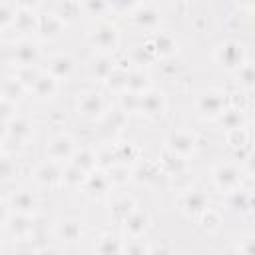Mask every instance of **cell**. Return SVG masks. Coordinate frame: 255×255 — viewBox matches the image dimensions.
I'll use <instances>...</instances> for the list:
<instances>
[{
  "instance_id": "obj_13",
  "label": "cell",
  "mask_w": 255,
  "mask_h": 255,
  "mask_svg": "<svg viewBox=\"0 0 255 255\" xmlns=\"http://www.w3.org/2000/svg\"><path fill=\"white\" fill-rule=\"evenodd\" d=\"M78 149V143L74 139V135H70L68 131H62V133H56L48 145H46V157L54 159V161H60V163H68L74 153Z\"/></svg>"
},
{
  "instance_id": "obj_38",
  "label": "cell",
  "mask_w": 255,
  "mask_h": 255,
  "mask_svg": "<svg viewBox=\"0 0 255 255\" xmlns=\"http://www.w3.org/2000/svg\"><path fill=\"white\" fill-rule=\"evenodd\" d=\"M80 10L84 16L94 18V20H102L110 14L108 0H80Z\"/></svg>"
},
{
  "instance_id": "obj_9",
  "label": "cell",
  "mask_w": 255,
  "mask_h": 255,
  "mask_svg": "<svg viewBox=\"0 0 255 255\" xmlns=\"http://www.w3.org/2000/svg\"><path fill=\"white\" fill-rule=\"evenodd\" d=\"M165 112H167L165 94L161 90H157V88H147L139 98V112L137 114L145 116L151 122H157V120H161L165 116Z\"/></svg>"
},
{
  "instance_id": "obj_55",
  "label": "cell",
  "mask_w": 255,
  "mask_h": 255,
  "mask_svg": "<svg viewBox=\"0 0 255 255\" xmlns=\"http://www.w3.org/2000/svg\"><path fill=\"white\" fill-rule=\"evenodd\" d=\"M8 137V129H6V122L4 120H0V147H2V143H4V139Z\"/></svg>"
},
{
  "instance_id": "obj_20",
  "label": "cell",
  "mask_w": 255,
  "mask_h": 255,
  "mask_svg": "<svg viewBox=\"0 0 255 255\" xmlns=\"http://www.w3.org/2000/svg\"><path fill=\"white\" fill-rule=\"evenodd\" d=\"M112 189L114 187L110 183V177H108L106 169H100V167H96L94 171H90L86 175L84 185H82V191L88 197H92V199H104V197H108L112 193Z\"/></svg>"
},
{
  "instance_id": "obj_42",
  "label": "cell",
  "mask_w": 255,
  "mask_h": 255,
  "mask_svg": "<svg viewBox=\"0 0 255 255\" xmlns=\"http://www.w3.org/2000/svg\"><path fill=\"white\" fill-rule=\"evenodd\" d=\"M42 74V70L38 68V64L36 66H16L14 68V78L30 92V88L34 86V82L38 80V76Z\"/></svg>"
},
{
  "instance_id": "obj_18",
  "label": "cell",
  "mask_w": 255,
  "mask_h": 255,
  "mask_svg": "<svg viewBox=\"0 0 255 255\" xmlns=\"http://www.w3.org/2000/svg\"><path fill=\"white\" fill-rule=\"evenodd\" d=\"M78 70V62L70 52H58L48 58L46 62V72L52 74L60 82H68Z\"/></svg>"
},
{
  "instance_id": "obj_23",
  "label": "cell",
  "mask_w": 255,
  "mask_h": 255,
  "mask_svg": "<svg viewBox=\"0 0 255 255\" xmlns=\"http://www.w3.org/2000/svg\"><path fill=\"white\" fill-rule=\"evenodd\" d=\"M12 30L20 36V38H32L38 32V14L36 10H26V8H18Z\"/></svg>"
},
{
  "instance_id": "obj_8",
  "label": "cell",
  "mask_w": 255,
  "mask_h": 255,
  "mask_svg": "<svg viewBox=\"0 0 255 255\" xmlns=\"http://www.w3.org/2000/svg\"><path fill=\"white\" fill-rule=\"evenodd\" d=\"M76 112L86 122H100L106 116V98L96 90H88L80 94L76 102Z\"/></svg>"
},
{
  "instance_id": "obj_53",
  "label": "cell",
  "mask_w": 255,
  "mask_h": 255,
  "mask_svg": "<svg viewBox=\"0 0 255 255\" xmlns=\"http://www.w3.org/2000/svg\"><path fill=\"white\" fill-rule=\"evenodd\" d=\"M10 207L4 203V201H0V225H6V221H8V217H10Z\"/></svg>"
},
{
  "instance_id": "obj_21",
  "label": "cell",
  "mask_w": 255,
  "mask_h": 255,
  "mask_svg": "<svg viewBox=\"0 0 255 255\" xmlns=\"http://www.w3.org/2000/svg\"><path fill=\"white\" fill-rule=\"evenodd\" d=\"M54 237L62 243H78L84 237V221L80 217H60L54 223Z\"/></svg>"
},
{
  "instance_id": "obj_37",
  "label": "cell",
  "mask_w": 255,
  "mask_h": 255,
  "mask_svg": "<svg viewBox=\"0 0 255 255\" xmlns=\"http://www.w3.org/2000/svg\"><path fill=\"white\" fill-rule=\"evenodd\" d=\"M233 76H235V84L239 86V90L251 96V92H253V88H255V70H253V62L247 60Z\"/></svg>"
},
{
  "instance_id": "obj_6",
  "label": "cell",
  "mask_w": 255,
  "mask_h": 255,
  "mask_svg": "<svg viewBox=\"0 0 255 255\" xmlns=\"http://www.w3.org/2000/svg\"><path fill=\"white\" fill-rule=\"evenodd\" d=\"M197 133L191 131V129H173L165 135V151L173 153V155H179V157H185V159H191L193 153L197 151Z\"/></svg>"
},
{
  "instance_id": "obj_56",
  "label": "cell",
  "mask_w": 255,
  "mask_h": 255,
  "mask_svg": "<svg viewBox=\"0 0 255 255\" xmlns=\"http://www.w3.org/2000/svg\"><path fill=\"white\" fill-rule=\"evenodd\" d=\"M6 227L4 225H0V249H2V245H4V241H6Z\"/></svg>"
},
{
  "instance_id": "obj_33",
  "label": "cell",
  "mask_w": 255,
  "mask_h": 255,
  "mask_svg": "<svg viewBox=\"0 0 255 255\" xmlns=\"http://www.w3.org/2000/svg\"><path fill=\"white\" fill-rule=\"evenodd\" d=\"M128 70H129V62L128 64H122L120 60H116V66H114V70L110 72V76L106 78L104 84L112 92H116V94L124 92L126 90V82H128Z\"/></svg>"
},
{
  "instance_id": "obj_34",
  "label": "cell",
  "mask_w": 255,
  "mask_h": 255,
  "mask_svg": "<svg viewBox=\"0 0 255 255\" xmlns=\"http://www.w3.org/2000/svg\"><path fill=\"white\" fill-rule=\"evenodd\" d=\"M74 165H78L80 169H84L86 173L94 171L98 167V155H96V149L90 147V145H84V147H78L74 157L70 159Z\"/></svg>"
},
{
  "instance_id": "obj_4",
  "label": "cell",
  "mask_w": 255,
  "mask_h": 255,
  "mask_svg": "<svg viewBox=\"0 0 255 255\" xmlns=\"http://www.w3.org/2000/svg\"><path fill=\"white\" fill-rule=\"evenodd\" d=\"M143 54L151 56L153 60H169L177 54L179 50V44L175 40V36L167 30H155V32H149L147 40L143 42L141 46Z\"/></svg>"
},
{
  "instance_id": "obj_16",
  "label": "cell",
  "mask_w": 255,
  "mask_h": 255,
  "mask_svg": "<svg viewBox=\"0 0 255 255\" xmlns=\"http://www.w3.org/2000/svg\"><path fill=\"white\" fill-rule=\"evenodd\" d=\"M122 229H124V235L126 239H135V237H145L149 227H151V215L147 209H141V207H135L122 223Z\"/></svg>"
},
{
  "instance_id": "obj_11",
  "label": "cell",
  "mask_w": 255,
  "mask_h": 255,
  "mask_svg": "<svg viewBox=\"0 0 255 255\" xmlns=\"http://www.w3.org/2000/svg\"><path fill=\"white\" fill-rule=\"evenodd\" d=\"M128 18L135 28H139L143 32H155V30L161 28V22H163L161 10L157 6H153V4H143V2Z\"/></svg>"
},
{
  "instance_id": "obj_27",
  "label": "cell",
  "mask_w": 255,
  "mask_h": 255,
  "mask_svg": "<svg viewBox=\"0 0 255 255\" xmlns=\"http://www.w3.org/2000/svg\"><path fill=\"white\" fill-rule=\"evenodd\" d=\"M225 199H227V209H231L233 213H239V215L251 213L253 197H251V191L245 189L243 185L239 189H235V191L225 193Z\"/></svg>"
},
{
  "instance_id": "obj_52",
  "label": "cell",
  "mask_w": 255,
  "mask_h": 255,
  "mask_svg": "<svg viewBox=\"0 0 255 255\" xmlns=\"http://www.w3.org/2000/svg\"><path fill=\"white\" fill-rule=\"evenodd\" d=\"M18 8H26V10H38L42 6L44 0H14Z\"/></svg>"
},
{
  "instance_id": "obj_25",
  "label": "cell",
  "mask_w": 255,
  "mask_h": 255,
  "mask_svg": "<svg viewBox=\"0 0 255 255\" xmlns=\"http://www.w3.org/2000/svg\"><path fill=\"white\" fill-rule=\"evenodd\" d=\"M137 205V199L131 195V193H120L112 199L110 203V217L116 221V223H122Z\"/></svg>"
},
{
  "instance_id": "obj_26",
  "label": "cell",
  "mask_w": 255,
  "mask_h": 255,
  "mask_svg": "<svg viewBox=\"0 0 255 255\" xmlns=\"http://www.w3.org/2000/svg\"><path fill=\"white\" fill-rule=\"evenodd\" d=\"M219 129L227 131V129H233V128H241V126H247V112L241 110V108H235V106H227L219 116L217 120L213 122Z\"/></svg>"
},
{
  "instance_id": "obj_35",
  "label": "cell",
  "mask_w": 255,
  "mask_h": 255,
  "mask_svg": "<svg viewBox=\"0 0 255 255\" xmlns=\"http://www.w3.org/2000/svg\"><path fill=\"white\" fill-rule=\"evenodd\" d=\"M197 221H199V227L205 233H217L221 229V225H223V215H221L219 209H215V207L209 205L205 211H201L197 215Z\"/></svg>"
},
{
  "instance_id": "obj_2",
  "label": "cell",
  "mask_w": 255,
  "mask_h": 255,
  "mask_svg": "<svg viewBox=\"0 0 255 255\" xmlns=\"http://www.w3.org/2000/svg\"><path fill=\"white\" fill-rule=\"evenodd\" d=\"M211 58L217 64V68H221L227 74H235L249 60L247 48L239 40H223V42H219L213 48Z\"/></svg>"
},
{
  "instance_id": "obj_28",
  "label": "cell",
  "mask_w": 255,
  "mask_h": 255,
  "mask_svg": "<svg viewBox=\"0 0 255 255\" xmlns=\"http://www.w3.org/2000/svg\"><path fill=\"white\" fill-rule=\"evenodd\" d=\"M124 243H126V239H122L120 235H116L112 231H106L94 241L92 249H94V253H100V255H118V253H124Z\"/></svg>"
},
{
  "instance_id": "obj_45",
  "label": "cell",
  "mask_w": 255,
  "mask_h": 255,
  "mask_svg": "<svg viewBox=\"0 0 255 255\" xmlns=\"http://www.w3.org/2000/svg\"><path fill=\"white\" fill-rule=\"evenodd\" d=\"M28 90L14 78V76H10L4 84H2V90H0V96L2 98H8V100H12V102H18L24 94H26Z\"/></svg>"
},
{
  "instance_id": "obj_57",
  "label": "cell",
  "mask_w": 255,
  "mask_h": 255,
  "mask_svg": "<svg viewBox=\"0 0 255 255\" xmlns=\"http://www.w3.org/2000/svg\"><path fill=\"white\" fill-rule=\"evenodd\" d=\"M0 201H4V199H2V191H0Z\"/></svg>"
},
{
  "instance_id": "obj_24",
  "label": "cell",
  "mask_w": 255,
  "mask_h": 255,
  "mask_svg": "<svg viewBox=\"0 0 255 255\" xmlns=\"http://www.w3.org/2000/svg\"><path fill=\"white\" fill-rule=\"evenodd\" d=\"M116 66V58L112 54H96L90 62H88V76L94 82H106V78L110 76V72Z\"/></svg>"
},
{
  "instance_id": "obj_41",
  "label": "cell",
  "mask_w": 255,
  "mask_h": 255,
  "mask_svg": "<svg viewBox=\"0 0 255 255\" xmlns=\"http://www.w3.org/2000/svg\"><path fill=\"white\" fill-rule=\"evenodd\" d=\"M118 96H120L118 98V106H120V112L124 116H129V114H137L139 112V98H141V94L124 90Z\"/></svg>"
},
{
  "instance_id": "obj_3",
  "label": "cell",
  "mask_w": 255,
  "mask_h": 255,
  "mask_svg": "<svg viewBox=\"0 0 255 255\" xmlns=\"http://www.w3.org/2000/svg\"><path fill=\"white\" fill-rule=\"evenodd\" d=\"M227 106H229V94L219 88H209L195 96V112L203 122H215L217 116Z\"/></svg>"
},
{
  "instance_id": "obj_51",
  "label": "cell",
  "mask_w": 255,
  "mask_h": 255,
  "mask_svg": "<svg viewBox=\"0 0 255 255\" xmlns=\"http://www.w3.org/2000/svg\"><path fill=\"white\" fill-rule=\"evenodd\" d=\"M16 114H18V102H12V100L0 96V120L8 122V120L14 118Z\"/></svg>"
},
{
  "instance_id": "obj_40",
  "label": "cell",
  "mask_w": 255,
  "mask_h": 255,
  "mask_svg": "<svg viewBox=\"0 0 255 255\" xmlns=\"http://www.w3.org/2000/svg\"><path fill=\"white\" fill-rule=\"evenodd\" d=\"M161 175L159 163H137L135 169H131V179L143 181V183H153Z\"/></svg>"
},
{
  "instance_id": "obj_43",
  "label": "cell",
  "mask_w": 255,
  "mask_h": 255,
  "mask_svg": "<svg viewBox=\"0 0 255 255\" xmlns=\"http://www.w3.org/2000/svg\"><path fill=\"white\" fill-rule=\"evenodd\" d=\"M106 173L110 177L112 187H120V185H126L128 181H131V167L124 165V163H114L112 167L106 169Z\"/></svg>"
},
{
  "instance_id": "obj_22",
  "label": "cell",
  "mask_w": 255,
  "mask_h": 255,
  "mask_svg": "<svg viewBox=\"0 0 255 255\" xmlns=\"http://www.w3.org/2000/svg\"><path fill=\"white\" fill-rule=\"evenodd\" d=\"M62 88V82L56 80L52 74H48L46 70H42V74L38 76V80L34 82V86L30 88V94L38 100V102H50L58 96Z\"/></svg>"
},
{
  "instance_id": "obj_36",
  "label": "cell",
  "mask_w": 255,
  "mask_h": 255,
  "mask_svg": "<svg viewBox=\"0 0 255 255\" xmlns=\"http://www.w3.org/2000/svg\"><path fill=\"white\" fill-rule=\"evenodd\" d=\"M86 171L80 169L78 165H74L72 161L64 163V169H62V185L66 187H72V189H82L84 181H86Z\"/></svg>"
},
{
  "instance_id": "obj_50",
  "label": "cell",
  "mask_w": 255,
  "mask_h": 255,
  "mask_svg": "<svg viewBox=\"0 0 255 255\" xmlns=\"http://www.w3.org/2000/svg\"><path fill=\"white\" fill-rule=\"evenodd\" d=\"M233 253H239V255H253L255 253V239L253 235H245L241 237L233 247H231Z\"/></svg>"
},
{
  "instance_id": "obj_7",
  "label": "cell",
  "mask_w": 255,
  "mask_h": 255,
  "mask_svg": "<svg viewBox=\"0 0 255 255\" xmlns=\"http://www.w3.org/2000/svg\"><path fill=\"white\" fill-rule=\"evenodd\" d=\"M175 205L179 209L181 215H185L187 219H197V215L201 211H205L211 203H209V195L201 189H195V187H187V189H181L175 197Z\"/></svg>"
},
{
  "instance_id": "obj_15",
  "label": "cell",
  "mask_w": 255,
  "mask_h": 255,
  "mask_svg": "<svg viewBox=\"0 0 255 255\" xmlns=\"http://www.w3.org/2000/svg\"><path fill=\"white\" fill-rule=\"evenodd\" d=\"M6 129H8V141H14L18 147H24L28 145L32 139H34V122L26 116H20L16 114L14 118H10L6 122Z\"/></svg>"
},
{
  "instance_id": "obj_17",
  "label": "cell",
  "mask_w": 255,
  "mask_h": 255,
  "mask_svg": "<svg viewBox=\"0 0 255 255\" xmlns=\"http://www.w3.org/2000/svg\"><path fill=\"white\" fill-rule=\"evenodd\" d=\"M42 60V48L32 38H20L12 48L14 66H36Z\"/></svg>"
},
{
  "instance_id": "obj_31",
  "label": "cell",
  "mask_w": 255,
  "mask_h": 255,
  "mask_svg": "<svg viewBox=\"0 0 255 255\" xmlns=\"http://www.w3.org/2000/svg\"><path fill=\"white\" fill-rule=\"evenodd\" d=\"M187 161H189V159H185V157H179V155H173V153L165 151L163 159L159 161V169H161V173H163V175L177 177V175H183V173L187 171V167H189V163H187Z\"/></svg>"
},
{
  "instance_id": "obj_29",
  "label": "cell",
  "mask_w": 255,
  "mask_h": 255,
  "mask_svg": "<svg viewBox=\"0 0 255 255\" xmlns=\"http://www.w3.org/2000/svg\"><path fill=\"white\" fill-rule=\"evenodd\" d=\"M147 88H151V80H149L147 70H143L141 66H129L126 90L135 92V94H143Z\"/></svg>"
},
{
  "instance_id": "obj_12",
  "label": "cell",
  "mask_w": 255,
  "mask_h": 255,
  "mask_svg": "<svg viewBox=\"0 0 255 255\" xmlns=\"http://www.w3.org/2000/svg\"><path fill=\"white\" fill-rule=\"evenodd\" d=\"M66 30H68V22L56 10L38 14V32H36V36H40L42 40L54 42V40L62 38L66 34Z\"/></svg>"
},
{
  "instance_id": "obj_46",
  "label": "cell",
  "mask_w": 255,
  "mask_h": 255,
  "mask_svg": "<svg viewBox=\"0 0 255 255\" xmlns=\"http://www.w3.org/2000/svg\"><path fill=\"white\" fill-rule=\"evenodd\" d=\"M139 4L141 0H108L110 14H116V16H129Z\"/></svg>"
},
{
  "instance_id": "obj_44",
  "label": "cell",
  "mask_w": 255,
  "mask_h": 255,
  "mask_svg": "<svg viewBox=\"0 0 255 255\" xmlns=\"http://www.w3.org/2000/svg\"><path fill=\"white\" fill-rule=\"evenodd\" d=\"M16 12H18V6L14 0H0V32L12 28Z\"/></svg>"
},
{
  "instance_id": "obj_14",
  "label": "cell",
  "mask_w": 255,
  "mask_h": 255,
  "mask_svg": "<svg viewBox=\"0 0 255 255\" xmlns=\"http://www.w3.org/2000/svg\"><path fill=\"white\" fill-rule=\"evenodd\" d=\"M8 207L12 213H24V215H38L40 207H42V199L36 191L32 189H16L12 191L10 199H8Z\"/></svg>"
},
{
  "instance_id": "obj_39",
  "label": "cell",
  "mask_w": 255,
  "mask_h": 255,
  "mask_svg": "<svg viewBox=\"0 0 255 255\" xmlns=\"http://www.w3.org/2000/svg\"><path fill=\"white\" fill-rule=\"evenodd\" d=\"M225 143H227L233 151H239V149H243V147H249V129H247V126L227 129V131H225Z\"/></svg>"
},
{
  "instance_id": "obj_48",
  "label": "cell",
  "mask_w": 255,
  "mask_h": 255,
  "mask_svg": "<svg viewBox=\"0 0 255 255\" xmlns=\"http://www.w3.org/2000/svg\"><path fill=\"white\" fill-rule=\"evenodd\" d=\"M96 155H98V167L100 169H108L116 163V153H114V145H108V147H100L96 149Z\"/></svg>"
},
{
  "instance_id": "obj_49",
  "label": "cell",
  "mask_w": 255,
  "mask_h": 255,
  "mask_svg": "<svg viewBox=\"0 0 255 255\" xmlns=\"http://www.w3.org/2000/svg\"><path fill=\"white\" fill-rule=\"evenodd\" d=\"M66 22H70V20H74L76 16H80V2H74V0H66L64 4H60V8L56 10Z\"/></svg>"
},
{
  "instance_id": "obj_5",
  "label": "cell",
  "mask_w": 255,
  "mask_h": 255,
  "mask_svg": "<svg viewBox=\"0 0 255 255\" xmlns=\"http://www.w3.org/2000/svg\"><path fill=\"white\" fill-rule=\"evenodd\" d=\"M243 167L233 163V161H219L213 165L211 169V179H213V185L219 193H229V191H235L243 185Z\"/></svg>"
},
{
  "instance_id": "obj_54",
  "label": "cell",
  "mask_w": 255,
  "mask_h": 255,
  "mask_svg": "<svg viewBox=\"0 0 255 255\" xmlns=\"http://www.w3.org/2000/svg\"><path fill=\"white\" fill-rule=\"evenodd\" d=\"M235 4H237V8H239V10L251 12V10H253V4H255V0H235Z\"/></svg>"
},
{
  "instance_id": "obj_32",
  "label": "cell",
  "mask_w": 255,
  "mask_h": 255,
  "mask_svg": "<svg viewBox=\"0 0 255 255\" xmlns=\"http://www.w3.org/2000/svg\"><path fill=\"white\" fill-rule=\"evenodd\" d=\"M20 173V165L18 159L12 151H4L0 149V183H10L18 177Z\"/></svg>"
},
{
  "instance_id": "obj_1",
  "label": "cell",
  "mask_w": 255,
  "mask_h": 255,
  "mask_svg": "<svg viewBox=\"0 0 255 255\" xmlns=\"http://www.w3.org/2000/svg\"><path fill=\"white\" fill-rule=\"evenodd\" d=\"M88 42L96 54H112L114 56L122 44V32L114 22L102 18V20H96V24L90 28Z\"/></svg>"
},
{
  "instance_id": "obj_47",
  "label": "cell",
  "mask_w": 255,
  "mask_h": 255,
  "mask_svg": "<svg viewBox=\"0 0 255 255\" xmlns=\"http://www.w3.org/2000/svg\"><path fill=\"white\" fill-rule=\"evenodd\" d=\"M149 239L145 237H135V239H126L124 243V253H131V255H143V253H151L153 247L147 243Z\"/></svg>"
},
{
  "instance_id": "obj_30",
  "label": "cell",
  "mask_w": 255,
  "mask_h": 255,
  "mask_svg": "<svg viewBox=\"0 0 255 255\" xmlns=\"http://www.w3.org/2000/svg\"><path fill=\"white\" fill-rule=\"evenodd\" d=\"M114 153H116V163L133 165L141 157V147L137 143H131V141H122V143L114 145Z\"/></svg>"
},
{
  "instance_id": "obj_10",
  "label": "cell",
  "mask_w": 255,
  "mask_h": 255,
  "mask_svg": "<svg viewBox=\"0 0 255 255\" xmlns=\"http://www.w3.org/2000/svg\"><path fill=\"white\" fill-rule=\"evenodd\" d=\"M62 169H64V163L46 157V159H42V161L34 167L32 179H34V183H36L38 187H48V189H52V187L62 185Z\"/></svg>"
},
{
  "instance_id": "obj_19",
  "label": "cell",
  "mask_w": 255,
  "mask_h": 255,
  "mask_svg": "<svg viewBox=\"0 0 255 255\" xmlns=\"http://www.w3.org/2000/svg\"><path fill=\"white\" fill-rule=\"evenodd\" d=\"M4 227L10 237H14L18 241H30L34 237V229H36V215L10 213Z\"/></svg>"
}]
</instances>
